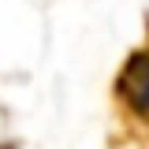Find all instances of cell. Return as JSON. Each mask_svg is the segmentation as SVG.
I'll list each match as a JSON object with an SVG mask.
<instances>
[{
	"label": "cell",
	"mask_w": 149,
	"mask_h": 149,
	"mask_svg": "<svg viewBox=\"0 0 149 149\" xmlns=\"http://www.w3.org/2000/svg\"><path fill=\"white\" fill-rule=\"evenodd\" d=\"M119 134L112 149H149V49H130L112 82Z\"/></svg>",
	"instance_id": "1"
},
{
	"label": "cell",
	"mask_w": 149,
	"mask_h": 149,
	"mask_svg": "<svg viewBox=\"0 0 149 149\" xmlns=\"http://www.w3.org/2000/svg\"><path fill=\"white\" fill-rule=\"evenodd\" d=\"M0 149H19V146H15V142H0Z\"/></svg>",
	"instance_id": "2"
}]
</instances>
